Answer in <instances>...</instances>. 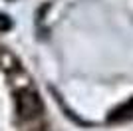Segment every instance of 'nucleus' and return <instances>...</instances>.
I'll list each match as a JSON object with an SVG mask.
<instances>
[{"instance_id":"1","label":"nucleus","mask_w":133,"mask_h":131,"mask_svg":"<svg viewBox=\"0 0 133 131\" xmlns=\"http://www.w3.org/2000/svg\"><path fill=\"white\" fill-rule=\"evenodd\" d=\"M42 111V101H40L36 91H20L18 93V113L22 119H32Z\"/></svg>"},{"instance_id":"2","label":"nucleus","mask_w":133,"mask_h":131,"mask_svg":"<svg viewBox=\"0 0 133 131\" xmlns=\"http://www.w3.org/2000/svg\"><path fill=\"white\" fill-rule=\"evenodd\" d=\"M127 117H133V103L131 101H129L127 105H123V107H119L115 111V115H113V117H111V119H127Z\"/></svg>"},{"instance_id":"3","label":"nucleus","mask_w":133,"mask_h":131,"mask_svg":"<svg viewBox=\"0 0 133 131\" xmlns=\"http://www.w3.org/2000/svg\"><path fill=\"white\" fill-rule=\"evenodd\" d=\"M12 28V20L6 14H0V32H8Z\"/></svg>"}]
</instances>
